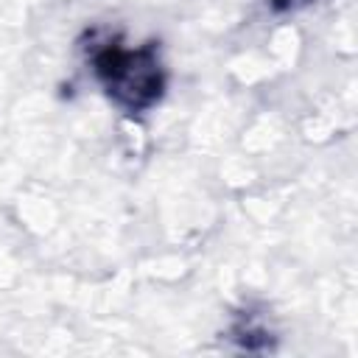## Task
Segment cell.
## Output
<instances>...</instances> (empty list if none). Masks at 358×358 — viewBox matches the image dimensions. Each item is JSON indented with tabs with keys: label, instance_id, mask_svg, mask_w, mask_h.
I'll return each instance as SVG.
<instances>
[{
	"label": "cell",
	"instance_id": "cell-1",
	"mask_svg": "<svg viewBox=\"0 0 358 358\" xmlns=\"http://www.w3.org/2000/svg\"><path fill=\"white\" fill-rule=\"evenodd\" d=\"M98 76L103 78L106 90L117 98L126 101L129 106L140 109L151 103L159 95V70L151 53H134V50H120V48H106L95 59Z\"/></svg>",
	"mask_w": 358,
	"mask_h": 358
}]
</instances>
